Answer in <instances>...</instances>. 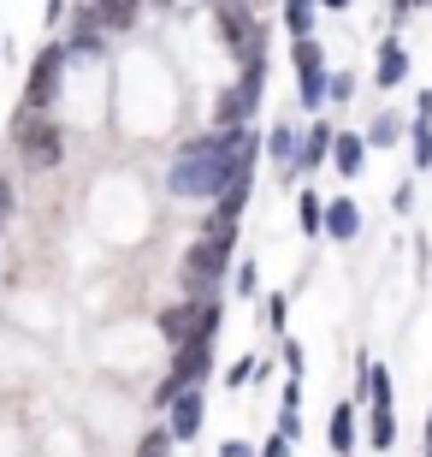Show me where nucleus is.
Returning a JSON list of instances; mask_svg holds the SVG:
<instances>
[{
    "instance_id": "1",
    "label": "nucleus",
    "mask_w": 432,
    "mask_h": 457,
    "mask_svg": "<svg viewBox=\"0 0 432 457\" xmlns=\"http://www.w3.org/2000/svg\"><path fill=\"white\" fill-rule=\"evenodd\" d=\"M255 143L249 125H237V131H208V137H190L178 154H172L167 167V190L178 203H201V196H219V190L232 185L243 167H255Z\"/></svg>"
},
{
    "instance_id": "2",
    "label": "nucleus",
    "mask_w": 432,
    "mask_h": 457,
    "mask_svg": "<svg viewBox=\"0 0 432 457\" xmlns=\"http://www.w3.org/2000/svg\"><path fill=\"white\" fill-rule=\"evenodd\" d=\"M232 250H237V237H214V232H201L190 250H183L178 262V279L190 297H214L219 279H225V268H232Z\"/></svg>"
},
{
    "instance_id": "3",
    "label": "nucleus",
    "mask_w": 432,
    "mask_h": 457,
    "mask_svg": "<svg viewBox=\"0 0 432 457\" xmlns=\"http://www.w3.org/2000/svg\"><path fill=\"white\" fill-rule=\"evenodd\" d=\"M214 30L243 66H266V24L249 6H214Z\"/></svg>"
},
{
    "instance_id": "4",
    "label": "nucleus",
    "mask_w": 432,
    "mask_h": 457,
    "mask_svg": "<svg viewBox=\"0 0 432 457\" xmlns=\"http://www.w3.org/2000/svg\"><path fill=\"white\" fill-rule=\"evenodd\" d=\"M261 89H266V66H243V78H237L232 89H219V102H214V125L219 131L249 125V119L261 113Z\"/></svg>"
},
{
    "instance_id": "5",
    "label": "nucleus",
    "mask_w": 432,
    "mask_h": 457,
    "mask_svg": "<svg viewBox=\"0 0 432 457\" xmlns=\"http://www.w3.org/2000/svg\"><path fill=\"white\" fill-rule=\"evenodd\" d=\"M60 78H66V48L60 42H48V48L36 54L30 66V84H24V113L18 119H42L53 107V96H60Z\"/></svg>"
},
{
    "instance_id": "6",
    "label": "nucleus",
    "mask_w": 432,
    "mask_h": 457,
    "mask_svg": "<svg viewBox=\"0 0 432 457\" xmlns=\"http://www.w3.org/2000/svg\"><path fill=\"white\" fill-rule=\"evenodd\" d=\"M18 154H24V167H60L66 161V137H60V125L48 113L18 119Z\"/></svg>"
},
{
    "instance_id": "7",
    "label": "nucleus",
    "mask_w": 432,
    "mask_h": 457,
    "mask_svg": "<svg viewBox=\"0 0 432 457\" xmlns=\"http://www.w3.org/2000/svg\"><path fill=\"white\" fill-rule=\"evenodd\" d=\"M290 66H297V84H302V107L320 113V102H326V48L314 36H297L290 42Z\"/></svg>"
},
{
    "instance_id": "8",
    "label": "nucleus",
    "mask_w": 432,
    "mask_h": 457,
    "mask_svg": "<svg viewBox=\"0 0 432 457\" xmlns=\"http://www.w3.org/2000/svg\"><path fill=\"white\" fill-rule=\"evenodd\" d=\"M60 48H66V66H95V60H101L107 30H101L95 6H84V12H77V30H71V42H60Z\"/></svg>"
},
{
    "instance_id": "9",
    "label": "nucleus",
    "mask_w": 432,
    "mask_h": 457,
    "mask_svg": "<svg viewBox=\"0 0 432 457\" xmlns=\"http://www.w3.org/2000/svg\"><path fill=\"white\" fill-rule=\"evenodd\" d=\"M214 369V339H183L172 351V380L178 386H201V374Z\"/></svg>"
},
{
    "instance_id": "10",
    "label": "nucleus",
    "mask_w": 432,
    "mask_h": 457,
    "mask_svg": "<svg viewBox=\"0 0 432 457\" xmlns=\"http://www.w3.org/2000/svg\"><path fill=\"white\" fill-rule=\"evenodd\" d=\"M167 416H172V422H167L172 440H196V434H201V416H208V398H201L196 386H183L178 398L167 404Z\"/></svg>"
},
{
    "instance_id": "11",
    "label": "nucleus",
    "mask_w": 432,
    "mask_h": 457,
    "mask_svg": "<svg viewBox=\"0 0 432 457\" xmlns=\"http://www.w3.org/2000/svg\"><path fill=\"white\" fill-rule=\"evenodd\" d=\"M266 154H273V167H279V185H297V154H302V137L290 131V125H273V137H266Z\"/></svg>"
},
{
    "instance_id": "12",
    "label": "nucleus",
    "mask_w": 432,
    "mask_h": 457,
    "mask_svg": "<svg viewBox=\"0 0 432 457\" xmlns=\"http://www.w3.org/2000/svg\"><path fill=\"white\" fill-rule=\"evenodd\" d=\"M320 232L332 237V244H355V237H362V208L349 203V196H332V203H326V226H320Z\"/></svg>"
},
{
    "instance_id": "13",
    "label": "nucleus",
    "mask_w": 432,
    "mask_h": 457,
    "mask_svg": "<svg viewBox=\"0 0 432 457\" xmlns=\"http://www.w3.org/2000/svg\"><path fill=\"white\" fill-rule=\"evenodd\" d=\"M373 78H379V89H397L403 78H409V54H403L397 36H385V42H379V66H373Z\"/></svg>"
},
{
    "instance_id": "14",
    "label": "nucleus",
    "mask_w": 432,
    "mask_h": 457,
    "mask_svg": "<svg viewBox=\"0 0 432 457\" xmlns=\"http://www.w3.org/2000/svg\"><path fill=\"white\" fill-rule=\"evenodd\" d=\"M332 167L344 172V179H355V172L367 167V137H355V131H338V137H332Z\"/></svg>"
},
{
    "instance_id": "15",
    "label": "nucleus",
    "mask_w": 432,
    "mask_h": 457,
    "mask_svg": "<svg viewBox=\"0 0 432 457\" xmlns=\"http://www.w3.org/2000/svg\"><path fill=\"white\" fill-rule=\"evenodd\" d=\"M332 125H308V137H302V154H297V172H314L332 161Z\"/></svg>"
},
{
    "instance_id": "16",
    "label": "nucleus",
    "mask_w": 432,
    "mask_h": 457,
    "mask_svg": "<svg viewBox=\"0 0 432 457\" xmlns=\"http://www.w3.org/2000/svg\"><path fill=\"white\" fill-rule=\"evenodd\" d=\"M101 18V30H131L136 12H143V0H89Z\"/></svg>"
},
{
    "instance_id": "17",
    "label": "nucleus",
    "mask_w": 432,
    "mask_h": 457,
    "mask_svg": "<svg viewBox=\"0 0 432 457\" xmlns=\"http://www.w3.org/2000/svg\"><path fill=\"white\" fill-rule=\"evenodd\" d=\"M160 333H167L172 345H183L190 333H196V297H183V303H172L167 315H160Z\"/></svg>"
},
{
    "instance_id": "18",
    "label": "nucleus",
    "mask_w": 432,
    "mask_h": 457,
    "mask_svg": "<svg viewBox=\"0 0 432 457\" xmlns=\"http://www.w3.org/2000/svg\"><path fill=\"white\" fill-rule=\"evenodd\" d=\"M314 12H320V0H284V30H290V42L297 36H314Z\"/></svg>"
},
{
    "instance_id": "19",
    "label": "nucleus",
    "mask_w": 432,
    "mask_h": 457,
    "mask_svg": "<svg viewBox=\"0 0 432 457\" xmlns=\"http://www.w3.org/2000/svg\"><path fill=\"white\" fill-rule=\"evenodd\" d=\"M326 440H332V452H349V445H355V404H338V410H332Z\"/></svg>"
},
{
    "instance_id": "20",
    "label": "nucleus",
    "mask_w": 432,
    "mask_h": 457,
    "mask_svg": "<svg viewBox=\"0 0 432 457\" xmlns=\"http://www.w3.org/2000/svg\"><path fill=\"white\" fill-rule=\"evenodd\" d=\"M367 440H373V452H391V445H397V416H391V404H373V428H367Z\"/></svg>"
},
{
    "instance_id": "21",
    "label": "nucleus",
    "mask_w": 432,
    "mask_h": 457,
    "mask_svg": "<svg viewBox=\"0 0 432 457\" xmlns=\"http://www.w3.org/2000/svg\"><path fill=\"white\" fill-rule=\"evenodd\" d=\"M297 220L308 237H320V226H326V196H314V190H302L297 196Z\"/></svg>"
},
{
    "instance_id": "22",
    "label": "nucleus",
    "mask_w": 432,
    "mask_h": 457,
    "mask_svg": "<svg viewBox=\"0 0 432 457\" xmlns=\"http://www.w3.org/2000/svg\"><path fill=\"white\" fill-rule=\"evenodd\" d=\"M397 137H403V125L385 113V119H373V131H367V149H385V143H397Z\"/></svg>"
},
{
    "instance_id": "23",
    "label": "nucleus",
    "mask_w": 432,
    "mask_h": 457,
    "mask_svg": "<svg viewBox=\"0 0 432 457\" xmlns=\"http://www.w3.org/2000/svg\"><path fill=\"white\" fill-rule=\"evenodd\" d=\"M167 445H172V428H154V434H143L136 457H167Z\"/></svg>"
},
{
    "instance_id": "24",
    "label": "nucleus",
    "mask_w": 432,
    "mask_h": 457,
    "mask_svg": "<svg viewBox=\"0 0 432 457\" xmlns=\"http://www.w3.org/2000/svg\"><path fill=\"white\" fill-rule=\"evenodd\" d=\"M326 96H332V102H349V96H355V78H349V71H326Z\"/></svg>"
},
{
    "instance_id": "25",
    "label": "nucleus",
    "mask_w": 432,
    "mask_h": 457,
    "mask_svg": "<svg viewBox=\"0 0 432 457\" xmlns=\"http://www.w3.org/2000/svg\"><path fill=\"white\" fill-rule=\"evenodd\" d=\"M266 321H273V327L290 321V297H266Z\"/></svg>"
},
{
    "instance_id": "26",
    "label": "nucleus",
    "mask_w": 432,
    "mask_h": 457,
    "mask_svg": "<svg viewBox=\"0 0 432 457\" xmlns=\"http://www.w3.org/2000/svg\"><path fill=\"white\" fill-rule=\"evenodd\" d=\"M237 291H243V297H255V262H243V268H237Z\"/></svg>"
},
{
    "instance_id": "27",
    "label": "nucleus",
    "mask_w": 432,
    "mask_h": 457,
    "mask_svg": "<svg viewBox=\"0 0 432 457\" xmlns=\"http://www.w3.org/2000/svg\"><path fill=\"white\" fill-rule=\"evenodd\" d=\"M12 220V179H0V226Z\"/></svg>"
},
{
    "instance_id": "28",
    "label": "nucleus",
    "mask_w": 432,
    "mask_h": 457,
    "mask_svg": "<svg viewBox=\"0 0 432 457\" xmlns=\"http://www.w3.org/2000/svg\"><path fill=\"white\" fill-rule=\"evenodd\" d=\"M225 380H232V392H237L243 380H255V362H232V374H225Z\"/></svg>"
},
{
    "instance_id": "29",
    "label": "nucleus",
    "mask_w": 432,
    "mask_h": 457,
    "mask_svg": "<svg viewBox=\"0 0 432 457\" xmlns=\"http://www.w3.org/2000/svg\"><path fill=\"white\" fill-rule=\"evenodd\" d=\"M420 6H432V0H391V18H409V12H420Z\"/></svg>"
},
{
    "instance_id": "30",
    "label": "nucleus",
    "mask_w": 432,
    "mask_h": 457,
    "mask_svg": "<svg viewBox=\"0 0 432 457\" xmlns=\"http://www.w3.org/2000/svg\"><path fill=\"white\" fill-rule=\"evenodd\" d=\"M391 208H397V214H409V208H415V190H409V185H397V196H391Z\"/></svg>"
},
{
    "instance_id": "31",
    "label": "nucleus",
    "mask_w": 432,
    "mask_h": 457,
    "mask_svg": "<svg viewBox=\"0 0 432 457\" xmlns=\"http://www.w3.org/2000/svg\"><path fill=\"white\" fill-rule=\"evenodd\" d=\"M261 457H290V440H284V434H273V440H266V452Z\"/></svg>"
},
{
    "instance_id": "32",
    "label": "nucleus",
    "mask_w": 432,
    "mask_h": 457,
    "mask_svg": "<svg viewBox=\"0 0 432 457\" xmlns=\"http://www.w3.org/2000/svg\"><path fill=\"white\" fill-rule=\"evenodd\" d=\"M219 457H255V452L243 440H225V445H219Z\"/></svg>"
},
{
    "instance_id": "33",
    "label": "nucleus",
    "mask_w": 432,
    "mask_h": 457,
    "mask_svg": "<svg viewBox=\"0 0 432 457\" xmlns=\"http://www.w3.org/2000/svg\"><path fill=\"white\" fill-rule=\"evenodd\" d=\"M42 18H48V24H60V18H66V0H48V12H42Z\"/></svg>"
},
{
    "instance_id": "34",
    "label": "nucleus",
    "mask_w": 432,
    "mask_h": 457,
    "mask_svg": "<svg viewBox=\"0 0 432 457\" xmlns=\"http://www.w3.org/2000/svg\"><path fill=\"white\" fill-rule=\"evenodd\" d=\"M320 6H326V12H344V6H355V0H320Z\"/></svg>"
},
{
    "instance_id": "35",
    "label": "nucleus",
    "mask_w": 432,
    "mask_h": 457,
    "mask_svg": "<svg viewBox=\"0 0 432 457\" xmlns=\"http://www.w3.org/2000/svg\"><path fill=\"white\" fill-rule=\"evenodd\" d=\"M214 6H249V0H214Z\"/></svg>"
},
{
    "instance_id": "36",
    "label": "nucleus",
    "mask_w": 432,
    "mask_h": 457,
    "mask_svg": "<svg viewBox=\"0 0 432 457\" xmlns=\"http://www.w3.org/2000/svg\"><path fill=\"white\" fill-rule=\"evenodd\" d=\"M427 457H432V416H427Z\"/></svg>"
}]
</instances>
